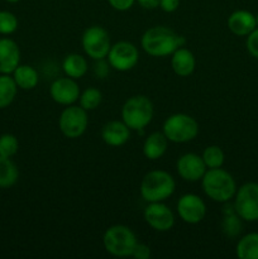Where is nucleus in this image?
Segmentation results:
<instances>
[{
    "label": "nucleus",
    "instance_id": "a878e982",
    "mask_svg": "<svg viewBox=\"0 0 258 259\" xmlns=\"http://www.w3.org/2000/svg\"><path fill=\"white\" fill-rule=\"evenodd\" d=\"M80 106L83 108L85 110H95L96 108H99V105L101 104L103 100V94L99 89L96 88H88L80 94Z\"/></svg>",
    "mask_w": 258,
    "mask_h": 259
},
{
    "label": "nucleus",
    "instance_id": "c756f323",
    "mask_svg": "<svg viewBox=\"0 0 258 259\" xmlns=\"http://www.w3.org/2000/svg\"><path fill=\"white\" fill-rule=\"evenodd\" d=\"M247 50L252 57L258 60V28L247 35Z\"/></svg>",
    "mask_w": 258,
    "mask_h": 259
},
{
    "label": "nucleus",
    "instance_id": "5701e85b",
    "mask_svg": "<svg viewBox=\"0 0 258 259\" xmlns=\"http://www.w3.org/2000/svg\"><path fill=\"white\" fill-rule=\"evenodd\" d=\"M19 179V171L14 162L7 157L0 156V189L14 186Z\"/></svg>",
    "mask_w": 258,
    "mask_h": 259
},
{
    "label": "nucleus",
    "instance_id": "dca6fc26",
    "mask_svg": "<svg viewBox=\"0 0 258 259\" xmlns=\"http://www.w3.org/2000/svg\"><path fill=\"white\" fill-rule=\"evenodd\" d=\"M101 138L108 146L121 147L131 138V129L124 121L111 120L101 129Z\"/></svg>",
    "mask_w": 258,
    "mask_h": 259
},
{
    "label": "nucleus",
    "instance_id": "4be33fe9",
    "mask_svg": "<svg viewBox=\"0 0 258 259\" xmlns=\"http://www.w3.org/2000/svg\"><path fill=\"white\" fill-rule=\"evenodd\" d=\"M235 253L239 259H258V233H249L240 238Z\"/></svg>",
    "mask_w": 258,
    "mask_h": 259
},
{
    "label": "nucleus",
    "instance_id": "c9c22d12",
    "mask_svg": "<svg viewBox=\"0 0 258 259\" xmlns=\"http://www.w3.org/2000/svg\"><path fill=\"white\" fill-rule=\"evenodd\" d=\"M255 24H257V28H258V14L255 15Z\"/></svg>",
    "mask_w": 258,
    "mask_h": 259
},
{
    "label": "nucleus",
    "instance_id": "6ab92c4d",
    "mask_svg": "<svg viewBox=\"0 0 258 259\" xmlns=\"http://www.w3.org/2000/svg\"><path fill=\"white\" fill-rule=\"evenodd\" d=\"M168 139L163 134V132H154L149 134L143 143V154L146 158L151 161L161 158L167 151Z\"/></svg>",
    "mask_w": 258,
    "mask_h": 259
},
{
    "label": "nucleus",
    "instance_id": "aec40b11",
    "mask_svg": "<svg viewBox=\"0 0 258 259\" xmlns=\"http://www.w3.org/2000/svg\"><path fill=\"white\" fill-rule=\"evenodd\" d=\"M88 61L83 56L78 55V53H71L65 57L62 62V70L66 73V76L71 78L83 77L88 72Z\"/></svg>",
    "mask_w": 258,
    "mask_h": 259
},
{
    "label": "nucleus",
    "instance_id": "20e7f679",
    "mask_svg": "<svg viewBox=\"0 0 258 259\" xmlns=\"http://www.w3.org/2000/svg\"><path fill=\"white\" fill-rule=\"evenodd\" d=\"M153 114V104L144 95L128 99L121 108V118L131 131H143L152 121Z\"/></svg>",
    "mask_w": 258,
    "mask_h": 259
},
{
    "label": "nucleus",
    "instance_id": "4468645a",
    "mask_svg": "<svg viewBox=\"0 0 258 259\" xmlns=\"http://www.w3.org/2000/svg\"><path fill=\"white\" fill-rule=\"evenodd\" d=\"M51 98L60 105H73L80 98V88L75 78L61 77L52 82L50 88Z\"/></svg>",
    "mask_w": 258,
    "mask_h": 259
},
{
    "label": "nucleus",
    "instance_id": "c85d7f7f",
    "mask_svg": "<svg viewBox=\"0 0 258 259\" xmlns=\"http://www.w3.org/2000/svg\"><path fill=\"white\" fill-rule=\"evenodd\" d=\"M18 29V19L13 13L0 10V34H13Z\"/></svg>",
    "mask_w": 258,
    "mask_h": 259
},
{
    "label": "nucleus",
    "instance_id": "bb28decb",
    "mask_svg": "<svg viewBox=\"0 0 258 259\" xmlns=\"http://www.w3.org/2000/svg\"><path fill=\"white\" fill-rule=\"evenodd\" d=\"M201 157L207 168H220L225 161V154L219 146L206 147Z\"/></svg>",
    "mask_w": 258,
    "mask_h": 259
},
{
    "label": "nucleus",
    "instance_id": "2f4dec72",
    "mask_svg": "<svg viewBox=\"0 0 258 259\" xmlns=\"http://www.w3.org/2000/svg\"><path fill=\"white\" fill-rule=\"evenodd\" d=\"M110 7L118 12H126L133 7L136 0H108Z\"/></svg>",
    "mask_w": 258,
    "mask_h": 259
},
{
    "label": "nucleus",
    "instance_id": "cd10ccee",
    "mask_svg": "<svg viewBox=\"0 0 258 259\" xmlns=\"http://www.w3.org/2000/svg\"><path fill=\"white\" fill-rule=\"evenodd\" d=\"M18 149H19V142L17 137L9 133L0 136V156L12 158L17 154Z\"/></svg>",
    "mask_w": 258,
    "mask_h": 259
},
{
    "label": "nucleus",
    "instance_id": "473e14b6",
    "mask_svg": "<svg viewBox=\"0 0 258 259\" xmlns=\"http://www.w3.org/2000/svg\"><path fill=\"white\" fill-rule=\"evenodd\" d=\"M180 0H161L159 8L166 13H174L179 9Z\"/></svg>",
    "mask_w": 258,
    "mask_h": 259
},
{
    "label": "nucleus",
    "instance_id": "423d86ee",
    "mask_svg": "<svg viewBox=\"0 0 258 259\" xmlns=\"http://www.w3.org/2000/svg\"><path fill=\"white\" fill-rule=\"evenodd\" d=\"M162 132L172 143H187L199 134V124L189 114L177 113L164 120Z\"/></svg>",
    "mask_w": 258,
    "mask_h": 259
},
{
    "label": "nucleus",
    "instance_id": "1a4fd4ad",
    "mask_svg": "<svg viewBox=\"0 0 258 259\" xmlns=\"http://www.w3.org/2000/svg\"><path fill=\"white\" fill-rule=\"evenodd\" d=\"M81 43L86 55L96 61L108 57V53L111 48L109 33L100 25H93L85 29Z\"/></svg>",
    "mask_w": 258,
    "mask_h": 259
},
{
    "label": "nucleus",
    "instance_id": "f8f14e48",
    "mask_svg": "<svg viewBox=\"0 0 258 259\" xmlns=\"http://www.w3.org/2000/svg\"><path fill=\"white\" fill-rule=\"evenodd\" d=\"M177 212L182 222L187 224H199L206 215V205L197 195H182L177 202Z\"/></svg>",
    "mask_w": 258,
    "mask_h": 259
},
{
    "label": "nucleus",
    "instance_id": "2eb2a0df",
    "mask_svg": "<svg viewBox=\"0 0 258 259\" xmlns=\"http://www.w3.org/2000/svg\"><path fill=\"white\" fill-rule=\"evenodd\" d=\"M20 65V50L10 38H0V73L10 75Z\"/></svg>",
    "mask_w": 258,
    "mask_h": 259
},
{
    "label": "nucleus",
    "instance_id": "f704fd0d",
    "mask_svg": "<svg viewBox=\"0 0 258 259\" xmlns=\"http://www.w3.org/2000/svg\"><path fill=\"white\" fill-rule=\"evenodd\" d=\"M5 2H8V3H12V4H14V3H18V2H20V0H5Z\"/></svg>",
    "mask_w": 258,
    "mask_h": 259
},
{
    "label": "nucleus",
    "instance_id": "a211bd4d",
    "mask_svg": "<svg viewBox=\"0 0 258 259\" xmlns=\"http://www.w3.org/2000/svg\"><path fill=\"white\" fill-rule=\"evenodd\" d=\"M171 66L176 75L181 76V77H187L194 72L195 67H196V60H195L194 53L187 48H177L172 53Z\"/></svg>",
    "mask_w": 258,
    "mask_h": 259
},
{
    "label": "nucleus",
    "instance_id": "f257e3e1",
    "mask_svg": "<svg viewBox=\"0 0 258 259\" xmlns=\"http://www.w3.org/2000/svg\"><path fill=\"white\" fill-rule=\"evenodd\" d=\"M185 39L171 28L157 25L147 29L141 39V46L147 55L152 57H166L177 48L182 47Z\"/></svg>",
    "mask_w": 258,
    "mask_h": 259
},
{
    "label": "nucleus",
    "instance_id": "7c9ffc66",
    "mask_svg": "<svg viewBox=\"0 0 258 259\" xmlns=\"http://www.w3.org/2000/svg\"><path fill=\"white\" fill-rule=\"evenodd\" d=\"M131 257L136 259H148L151 257V248L144 243H137Z\"/></svg>",
    "mask_w": 258,
    "mask_h": 259
},
{
    "label": "nucleus",
    "instance_id": "6e6552de",
    "mask_svg": "<svg viewBox=\"0 0 258 259\" xmlns=\"http://www.w3.org/2000/svg\"><path fill=\"white\" fill-rule=\"evenodd\" d=\"M235 212L245 222H258V184L247 182L237 189L234 200Z\"/></svg>",
    "mask_w": 258,
    "mask_h": 259
},
{
    "label": "nucleus",
    "instance_id": "412c9836",
    "mask_svg": "<svg viewBox=\"0 0 258 259\" xmlns=\"http://www.w3.org/2000/svg\"><path fill=\"white\" fill-rule=\"evenodd\" d=\"M15 83L22 90H33L38 85L39 76L37 70L29 65H19L13 72Z\"/></svg>",
    "mask_w": 258,
    "mask_h": 259
},
{
    "label": "nucleus",
    "instance_id": "b1692460",
    "mask_svg": "<svg viewBox=\"0 0 258 259\" xmlns=\"http://www.w3.org/2000/svg\"><path fill=\"white\" fill-rule=\"evenodd\" d=\"M223 232L228 238H235L239 235L242 232V222H240V217L235 212L234 205L232 206H227L223 210Z\"/></svg>",
    "mask_w": 258,
    "mask_h": 259
},
{
    "label": "nucleus",
    "instance_id": "39448f33",
    "mask_svg": "<svg viewBox=\"0 0 258 259\" xmlns=\"http://www.w3.org/2000/svg\"><path fill=\"white\" fill-rule=\"evenodd\" d=\"M137 243L134 232L125 225H113L108 228L103 237L104 248L114 257H131Z\"/></svg>",
    "mask_w": 258,
    "mask_h": 259
},
{
    "label": "nucleus",
    "instance_id": "393cba45",
    "mask_svg": "<svg viewBox=\"0 0 258 259\" xmlns=\"http://www.w3.org/2000/svg\"><path fill=\"white\" fill-rule=\"evenodd\" d=\"M18 86L10 75L0 73V109H5L14 101Z\"/></svg>",
    "mask_w": 258,
    "mask_h": 259
},
{
    "label": "nucleus",
    "instance_id": "f03ea898",
    "mask_svg": "<svg viewBox=\"0 0 258 259\" xmlns=\"http://www.w3.org/2000/svg\"><path fill=\"white\" fill-rule=\"evenodd\" d=\"M201 185L206 196L217 202L230 201L237 192L235 180L222 167L207 169L201 179Z\"/></svg>",
    "mask_w": 258,
    "mask_h": 259
},
{
    "label": "nucleus",
    "instance_id": "ddd939ff",
    "mask_svg": "<svg viewBox=\"0 0 258 259\" xmlns=\"http://www.w3.org/2000/svg\"><path fill=\"white\" fill-rule=\"evenodd\" d=\"M176 168L180 177L185 181L196 182L204 177L207 171L206 164L201 156L196 153H185L177 159Z\"/></svg>",
    "mask_w": 258,
    "mask_h": 259
},
{
    "label": "nucleus",
    "instance_id": "f3484780",
    "mask_svg": "<svg viewBox=\"0 0 258 259\" xmlns=\"http://www.w3.org/2000/svg\"><path fill=\"white\" fill-rule=\"evenodd\" d=\"M228 28L233 34L238 37H245L257 28L255 15L248 10H235L228 18Z\"/></svg>",
    "mask_w": 258,
    "mask_h": 259
},
{
    "label": "nucleus",
    "instance_id": "0eeeda50",
    "mask_svg": "<svg viewBox=\"0 0 258 259\" xmlns=\"http://www.w3.org/2000/svg\"><path fill=\"white\" fill-rule=\"evenodd\" d=\"M88 124V110L81 106L68 105L58 118V128L61 133L70 139L80 138L86 132Z\"/></svg>",
    "mask_w": 258,
    "mask_h": 259
},
{
    "label": "nucleus",
    "instance_id": "7ed1b4c3",
    "mask_svg": "<svg viewBox=\"0 0 258 259\" xmlns=\"http://www.w3.org/2000/svg\"><path fill=\"white\" fill-rule=\"evenodd\" d=\"M176 190L174 177L163 169H154L146 174L141 182V196L147 202H163Z\"/></svg>",
    "mask_w": 258,
    "mask_h": 259
},
{
    "label": "nucleus",
    "instance_id": "72a5a7b5",
    "mask_svg": "<svg viewBox=\"0 0 258 259\" xmlns=\"http://www.w3.org/2000/svg\"><path fill=\"white\" fill-rule=\"evenodd\" d=\"M137 2L143 9H156L157 7H159L161 0H137Z\"/></svg>",
    "mask_w": 258,
    "mask_h": 259
},
{
    "label": "nucleus",
    "instance_id": "9d476101",
    "mask_svg": "<svg viewBox=\"0 0 258 259\" xmlns=\"http://www.w3.org/2000/svg\"><path fill=\"white\" fill-rule=\"evenodd\" d=\"M108 61L110 67H113L114 70L126 72L136 67V65L138 63V48L133 43L126 42V40L116 42L115 45L111 46L110 51H109Z\"/></svg>",
    "mask_w": 258,
    "mask_h": 259
},
{
    "label": "nucleus",
    "instance_id": "9b49d317",
    "mask_svg": "<svg viewBox=\"0 0 258 259\" xmlns=\"http://www.w3.org/2000/svg\"><path fill=\"white\" fill-rule=\"evenodd\" d=\"M143 217L147 224L157 232H168L175 225L174 212L163 202H148Z\"/></svg>",
    "mask_w": 258,
    "mask_h": 259
}]
</instances>
